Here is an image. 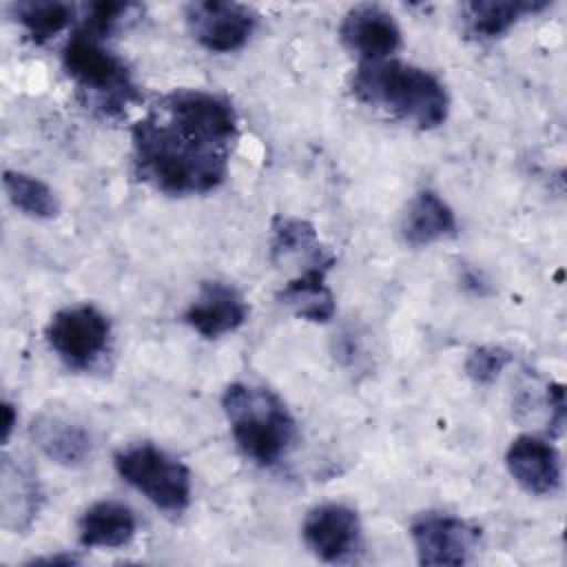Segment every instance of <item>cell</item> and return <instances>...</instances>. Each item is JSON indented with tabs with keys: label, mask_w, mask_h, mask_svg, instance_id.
Listing matches in <instances>:
<instances>
[{
	"label": "cell",
	"mask_w": 567,
	"mask_h": 567,
	"mask_svg": "<svg viewBox=\"0 0 567 567\" xmlns=\"http://www.w3.org/2000/svg\"><path fill=\"white\" fill-rule=\"evenodd\" d=\"M237 137L239 120L226 97L173 89L131 128L133 171L164 195H204L226 179Z\"/></svg>",
	"instance_id": "obj_1"
},
{
	"label": "cell",
	"mask_w": 567,
	"mask_h": 567,
	"mask_svg": "<svg viewBox=\"0 0 567 567\" xmlns=\"http://www.w3.org/2000/svg\"><path fill=\"white\" fill-rule=\"evenodd\" d=\"M352 95L419 131H432L447 120L450 95L427 69L401 60L359 62L350 78Z\"/></svg>",
	"instance_id": "obj_2"
},
{
	"label": "cell",
	"mask_w": 567,
	"mask_h": 567,
	"mask_svg": "<svg viewBox=\"0 0 567 567\" xmlns=\"http://www.w3.org/2000/svg\"><path fill=\"white\" fill-rule=\"evenodd\" d=\"M221 408L237 447L257 465L279 463L297 441L288 405L268 388L235 381L221 394Z\"/></svg>",
	"instance_id": "obj_3"
},
{
	"label": "cell",
	"mask_w": 567,
	"mask_h": 567,
	"mask_svg": "<svg viewBox=\"0 0 567 567\" xmlns=\"http://www.w3.org/2000/svg\"><path fill=\"white\" fill-rule=\"evenodd\" d=\"M62 66L86 104L106 117H120L140 100L126 62L104 44V38L80 27L62 49Z\"/></svg>",
	"instance_id": "obj_4"
},
{
	"label": "cell",
	"mask_w": 567,
	"mask_h": 567,
	"mask_svg": "<svg viewBox=\"0 0 567 567\" xmlns=\"http://www.w3.org/2000/svg\"><path fill=\"white\" fill-rule=\"evenodd\" d=\"M115 472L159 512L179 516L190 505L193 483L188 467L153 443H133L115 452Z\"/></svg>",
	"instance_id": "obj_5"
},
{
	"label": "cell",
	"mask_w": 567,
	"mask_h": 567,
	"mask_svg": "<svg viewBox=\"0 0 567 567\" xmlns=\"http://www.w3.org/2000/svg\"><path fill=\"white\" fill-rule=\"evenodd\" d=\"M111 339L109 317L91 306L78 303L58 310L47 326V341L58 359L73 370H89L104 354Z\"/></svg>",
	"instance_id": "obj_6"
},
{
	"label": "cell",
	"mask_w": 567,
	"mask_h": 567,
	"mask_svg": "<svg viewBox=\"0 0 567 567\" xmlns=\"http://www.w3.org/2000/svg\"><path fill=\"white\" fill-rule=\"evenodd\" d=\"M193 40L210 53L239 51L255 33L259 16L252 7L233 0H195L184 7Z\"/></svg>",
	"instance_id": "obj_7"
},
{
	"label": "cell",
	"mask_w": 567,
	"mask_h": 567,
	"mask_svg": "<svg viewBox=\"0 0 567 567\" xmlns=\"http://www.w3.org/2000/svg\"><path fill=\"white\" fill-rule=\"evenodd\" d=\"M410 538L421 565L458 567L472 558L478 529L445 512H421L410 525Z\"/></svg>",
	"instance_id": "obj_8"
},
{
	"label": "cell",
	"mask_w": 567,
	"mask_h": 567,
	"mask_svg": "<svg viewBox=\"0 0 567 567\" xmlns=\"http://www.w3.org/2000/svg\"><path fill=\"white\" fill-rule=\"evenodd\" d=\"M301 536L317 558L343 563L361 549V520L343 503H323L306 514Z\"/></svg>",
	"instance_id": "obj_9"
},
{
	"label": "cell",
	"mask_w": 567,
	"mask_h": 567,
	"mask_svg": "<svg viewBox=\"0 0 567 567\" xmlns=\"http://www.w3.org/2000/svg\"><path fill=\"white\" fill-rule=\"evenodd\" d=\"M339 38L361 62L390 60L403 42L394 16L379 4H357L348 9L339 24Z\"/></svg>",
	"instance_id": "obj_10"
},
{
	"label": "cell",
	"mask_w": 567,
	"mask_h": 567,
	"mask_svg": "<svg viewBox=\"0 0 567 567\" xmlns=\"http://www.w3.org/2000/svg\"><path fill=\"white\" fill-rule=\"evenodd\" d=\"M505 465L509 476L534 496L554 494L560 487L563 463L558 447L536 434H520L516 436L507 452Z\"/></svg>",
	"instance_id": "obj_11"
},
{
	"label": "cell",
	"mask_w": 567,
	"mask_h": 567,
	"mask_svg": "<svg viewBox=\"0 0 567 567\" xmlns=\"http://www.w3.org/2000/svg\"><path fill=\"white\" fill-rule=\"evenodd\" d=\"M248 319L244 295L226 281H204L184 312V323L204 339H219L239 330Z\"/></svg>",
	"instance_id": "obj_12"
},
{
	"label": "cell",
	"mask_w": 567,
	"mask_h": 567,
	"mask_svg": "<svg viewBox=\"0 0 567 567\" xmlns=\"http://www.w3.org/2000/svg\"><path fill=\"white\" fill-rule=\"evenodd\" d=\"M334 266V257H326L321 261L308 264L297 270L295 277H290L277 299L288 306L299 319L312 321V323H328L334 312V295L328 286V272Z\"/></svg>",
	"instance_id": "obj_13"
},
{
	"label": "cell",
	"mask_w": 567,
	"mask_h": 567,
	"mask_svg": "<svg viewBox=\"0 0 567 567\" xmlns=\"http://www.w3.org/2000/svg\"><path fill=\"white\" fill-rule=\"evenodd\" d=\"M40 485L38 476L13 461L9 454L2 456L0 465V523L9 532L29 529L40 509Z\"/></svg>",
	"instance_id": "obj_14"
},
{
	"label": "cell",
	"mask_w": 567,
	"mask_h": 567,
	"mask_svg": "<svg viewBox=\"0 0 567 567\" xmlns=\"http://www.w3.org/2000/svg\"><path fill=\"white\" fill-rule=\"evenodd\" d=\"M458 221L452 206L436 190H419L401 217V239L412 248H423L456 235Z\"/></svg>",
	"instance_id": "obj_15"
},
{
	"label": "cell",
	"mask_w": 567,
	"mask_h": 567,
	"mask_svg": "<svg viewBox=\"0 0 567 567\" xmlns=\"http://www.w3.org/2000/svg\"><path fill=\"white\" fill-rule=\"evenodd\" d=\"M35 447L58 465L78 467L91 456V434L75 421L60 414H40L29 427Z\"/></svg>",
	"instance_id": "obj_16"
},
{
	"label": "cell",
	"mask_w": 567,
	"mask_h": 567,
	"mask_svg": "<svg viewBox=\"0 0 567 567\" xmlns=\"http://www.w3.org/2000/svg\"><path fill=\"white\" fill-rule=\"evenodd\" d=\"M137 529L133 509L120 501H97L89 505L78 520V540L82 547H124Z\"/></svg>",
	"instance_id": "obj_17"
},
{
	"label": "cell",
	"mask_w": 567,
	"mask_h": 567,
	"mask_svg": "<svg viewBox=\"0 0 567 567\" xmlns=\"http://www.w3.org/2000/svg\"><path fill=\"white\" fill-rule=\"evenodd\" d=\"M547 7V0H472L463 4V29L474 40H494Z\"/></svg>",
	"instance_id": "obj_18"
},
{
	"label": "cell",
	"mask_w": 567,
	"mask_h": 567,
	"mask_svg": "<svg viewBox=\"0 0 567 567\" xmlns=\"http://www.w3.org/2000/svg\"><path fill=\"white\" fill-rule=\"evenodd\" d=\"M270 255L275 264L301 259L299 268L332 257L319 241L315 226L299 217H277L272 224Z\"/></svg>",
	"instance_id": "obj_19"
},
{
	"label": "cell",
	"mask_w": 567,
	"mask_h": 567,
	"mask_svg": "<svg viewBox=\"0 0 567 567\" xmlns=\"http://www.w3.org/2000/svg\"><path fill=\"white\" fill-rule=\"evenodd\" d=\"M11 13L35 44H44L73 24L78 7L60 0H24L13 2Z\"/></svg>",
	"instance_id": "obj_20"
},
{
	"label": "cell",
	"mask_w": 567,
	"mask_h": 567,
	"mask_svg": "<svg viewBox=\"0 0 567 567\" xmlns=\"http://www.w3.org/2000/svg\"><path fill=\"white\" fill-rule=\"evenodd\" d=\"M2 188L9 202L27 217L53 219L60 215V199L53 188L35 175L22 171H4Z\"/></svg>",
	"instance_id": "obj_21"
},
{
	"label": "cell",
	"mask_w": 567,
	"mask_h": 567,
	"mask_svg": "<svg viewBox=\"0 0 567 567\" xmlns=\"http://www.w3.org/2000/svg\"><path fill=\"white\" fill-rule=\"evenodd\" d=\"M509 363L512 352L503 346H476L465 357V374L478 385H489Z\"/></svg>",
	"instance_id": "obj_22"
},
{
	"label": "cell",
	"mask_w": 567,
	"mask_h": 567,
	"mask_svg": "<svg viewBox=\"0 0 567 567\" xmlns=\"http://www.w3.org/2000/svg\"><path fill=\"white\" fill-rule=\"evenodd\" d=\"M547 403H549V430L558 436L563 434L565 419H567V403H565V385L549 383L547 388Z\"/></svg>",
	"instance_id": "obj_23"
},
{
	"label": "cell",
	"mask_w": 567,
	"mask_h": 567,
	"mask_svg": "<svg viewBox=\"0 0 567 567\" xmlns=\"http://www.w3.org/2000/svg\"><path fill=\"white\" fill-rule=\"evenodd\" d=\"M16 423H18V412H16L13 403L4 399V401H2V443H4V445L9 443Z\"/></svg>",
	"instance_id": "obj_24"
},
{
	"label": "cell",
	"mask_w": 567,
	"mask_h": 567,
	"mask_svg": "<svg viewBox=\"0 0 567 567\" xmlns=\"http://www.w3.org/2000/svg\"><path fill=\"white\" fill-rule=\"evenodd\" d=\"M78 563V558L73 556V554H55V556H40V558H33V560H29L27 565H75Z\"/></svg>",
	"instance_id": "obj_25"
}]
</instances>
